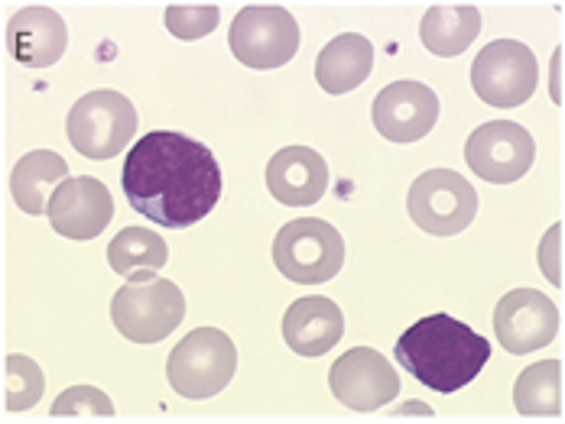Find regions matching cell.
<instances>
[{"mask_svg": "<svg viewBox=\"0 0 565 424\" xmlns=\"http://www.w3.org/2000/svg\"><path fill=\"white\" fill-rule=\"evenodd\" d=\"M267 188L286 208H309L329 188V165L309 146H286L267 162Z\"/></svg>", "mask_w": 565, "mask_h": 424, "instance_id": "cell-16", "label": "cell"}, {"mask_svg": "<svg viewBox=\"0 0 565 424\" xmlns=\"http://www.w3.org/2000/svg\"><path fill=\"white\" fill-rule=\"evenodd\" d=\"M50 224L65 240H95L111 224L114 198L105 182L92 175L62 178L50 195Z\"/></svg>", "mask_w": 565, "mask_h": 424, "instance_id": "cell-13", "label": "cell"}, {"mask_svg": "<svg viewBox=\"0 0 565 424\" xmlns=\"http://www.w3.org/2000/svg\"><path fill=\"white\" fill-rule=\"evenodd\" d=\"M563 50H565V46H563ZM563 85H565V78H563Z\"/></svg>", "mask_w": 565, "mask_h": 424, "instance_id": "cell-29", "label": "cell"}, {"mask_svg": "<svg viewBox=\"0 0 565 424\" xmlns=\"http://www.w3.org/2000/svg\"><path fill=\"white\" fill-rule=\"evenodd\" d=\"M413 412H419V415H433V409H429V405H423V402H406V405H399V409H396V415H413Z\"/></svg>", "mask_w": 565, "mask_h": 424, "instance_id": "cell-28", "label": "cell"}, {"mask_svg": "<svg viewBox=\"0 0 565 424\" xmlns=\"http://www.w3.org/2000/svg\"><path fill=\"white\" fill-rule=\"evenodd\" d=\"M374 68V46L361 33L335 36L316 58V81L329 95H348L367 81Z\"/></svg>", "mask_w": 565, "mask_h": 424, "instance_id": "cell-18", "label": "cell"}, {"mask_svg": "<svg viewBox=\"0 0 565 424\" xmlns=\"http://www.w3.org/2000/svg\"><path fill=\"white\" fill-rule=\"evenodd\" d=\"M237 372L234 340L218 327H199L172 347L167 360V379L182 399L202 402L225 392Z\"/></svg>", "mask_w": 565, "mask_h": 424, "instance_id": "cell-3", "label": "cell"}, {"mask_svg": "<svg viewBox=\"0 0 565 424\" xmlns=\"http://www.w3.org/2000/svg\"><path fill=\"white\" fill-rule=\"evenodd\" d=\"M513 405L526 418H556L563 412V363L543 360L516 376Z\"/></svg>", "mask_w": 565, "mask_h": 424, "instance_id": "cell-22", "label": "cell"}, {"mask_svg": "<svg viewBox=\"0 0 565 424\" xmlns=\"http://www.w3.org/2000/svg\"><path fill=\"white\" fill-rule=\"evenodd\" d=\"M533 160H536V143L513 120L481 123L465 143L468 168L491 185H510V182L523 178Z\"/></svg>", "mask_w": 565, "mask_h": 424, "instance_id": "cell-10", "label": "cell"}, {"mask_svg": "<svg viewBox=\"0 0 565 424\" xmlns=\"http://www.w3.org/2000/svg\"><path fill=\"white\" fill-rule=\"evenodd\" d=\"M222 20V10L215 3L202 7H170L167 10V30L175 40H205Z\"/></svg>", "mask_w": 565, "mask_h": 424, "instance_id": "cell-24", "label": "cell"}, {"mask_svg": "<svg viewBox=\"0 0 565 424\" xmlns=\"http://www.w3.org/2000/svg\"><path fill=\"white\" fill-rule=\"evenodd\" d=\"M536 265L553 285H563V224H553L546 230V237L540 240Z\"/></svg>", "mask_w": 565, "mask_h": 424, "instance_id": "cell-26", "label": "cell"}, {"mask_svg": "<svg viewBox=\"0 0 565 424\" xmlns=\"http://www.w3.org/2000/svg\"><path fill=\"white\" fill-rule=\"evenodd\" d=\"M550 98L563 105V46L553 53V65H550Z\"/></svg>", "mask_w": 565, "mask_h": 424, "instance_id": "cell-27", "label": "cell"}, {"mask_svg": "<svg viewBox=\"0 0 565 424\" xmlns=\"http://www.w3.org/2000/svg\"><path fill=\"white\" fill-rule=\"evenodd\" d=\"M536 81H540L536 55L530 53V46H523L516 40L488 43L471 65L475 95L484 105L501 107V110L526 105L536 91Z\"/></svg>", "mask_w": 565, "mask_h": 424, "instance_id": "cell-8", "label": "cell"}, {"mask_svg": "<svg viewBox=\"0 0 565 424\" xmlns=\"http://www.w3.org/2000/svg\"><path fill=\"white\" fill-rule=\"evenodd\" d=\"M65 133L75 153H82L85 160H114L137 133V107L120 91H88L68 110Z\"/></svg>", "mask_w": 565, "mask_h": 424, "instance_id": "cell-4", "label": "cell"}, {"mask_svg": "<svg viewBox=\"0 0 565 424\" xmlns=\"http://www.w3.org/2000/svg\"><path fill=\"white\" fill-rule=\"evenodd\" d=\"M185 318V295L170 279L127 282L114 292L111 320L134 344H160Z\"/></svg>", "mask_w": 565, "mask_h": 424, "instance_id": "cell-6", "label": "cell"}, {"mask_svg": "<svg viewBox=\"0 0 565 424\" xmlns=\"http://www.w3.org/2000/svg\"><path fill=\"white\" fill-rule=\"evenodd\" d=\"M406 211L429 237H455L478 214V192L452 168L423 172L406 192Z\"/></svg>", "mask_w": 565, "mask_h": 424, "instance_id": "cell-7", "label": "cell"}, {"mask_svg": "<svg viewBox=\"0 0 565 424\" xmlns=\"http://www.w3.org/2000/svg\"><path fill=\"white\" fill-rule=\"evenodd\" d=\"M62 178H68V162L53 150H33L13 165L10 195H13L20 211L30 214V217H40V214H46L50 192H56Z\"/></svg>", "mask_w": 565, "mask_h": 424, "instance_id": "cell-19", "label": "cell"}, {"mask_svg": "<svg viewBox=\"0 0 565 424\" xmlns=\"http://www.w3.org/2000/svg\"><path fill=\"white\" fill-rule=\"evenodd\" d=\"M53 415H85V418H111L114 402L95 385H72L53 402Z\"/></svg>", "mask_w": 565, "mask_h": 424, "instance_id": "cell-25", "label": "cell"}, {"mask_svg": "<svg viewBox=\"0 0 565 424\" xmlns=\"http://www.w3.org/2000/svg\"><path fill=\"white\" fill-rule=\"evenodd\" d=\"M46 379L43 370L23 357V354H10L7 357V409L10 412H26L43 399Z\"/></svg>", "mask_w": 565, "mask_h": 424, "instance_id": "cell-23", "label": "cell"}, {"mask_svg": "<svg viewBox=\"0 0 565 424\" xmlns=\"http://www.w3.org/2000/svg\"><path fill=\"white\" fill-rule=\"evenodd\" d=\"M481 33V13L471 3L458 7H433L426 10L419 23V40L423 46L439 58H455L461 55Z\"/></svg>", "mask_w": 565, "mask_h": 424, "instance_id": "cell-20", "label": "cell"}, {"mask_svg": "<svg viewBox=\"0 0 565 424\" xmlns=\"http://www.w3.org/2000/svg\"><path fill=\"white\" fill-rule=\"evenodd\" d=\"M374 127L391 143H416L433 133L439 120V98L423 81H391L371 107Z\"/></svg>", "mask_w": 565, "mask_h": 424, "instance_id": "cell-14", "label": "cell"}, {"mask_svg": "<svg viewBox=\"0 0 565 424\" xmlns=\"http://www.w3.org/2000/svg\"><path fill=\"white\" fill-rule=\"evenodd\" d=\"M170 260V247L150 227H124L108 247V263L127 282L153 279Z\"/></svg>", "mask_w": 565, "mask_h": 424, "instance_id": "cell-21", "label": "cell"}, {"mask_svg": "<svg viewBox=\"0 0 565 424\" xmlns=\"http://www.w3.org/2000/svg\"><path fill=\"white\" fill-rule=\"evenodd\" d=\"M65 46H68V30L53 7H23L7 23V53L26 68L56 65Z\"/></svg>", "mask_w": 565, "mask_h": 424, "instance_id": "cell-15", "label": "cell"}, {"mask_svg": "<svg viewBox=\"0 0 565 424\" xmlns=\"http://www.w3.org/2000/svg\"><path fill=\"white\" fill-rule=\"evenodd\" d=\"M120 188L134 211L167 230H182L215 211L222 165L205 143L175 130H153L130 146Z\"/></svg>", "mask_w": 565, "mask_h": 424, "instance_id": "cell-1", "label": "cell"}, {"mask_svg": "<svg viewBox=\"0 0 565 424\" xmlns=\"http://www.w3.org/2000/svg\"><path fill=\"white\" fill-rule=\"evenodd\" d=\"M344 334V315L326 295L296 298L282 315V340L299 357H322L329 354Z\"/></svg>", "mask_w": 565, "mask_h": 424, "instance_id": "cell-17", "label": "cell"}, {"mask_svg": "<svg viewBox=\"0 0 565 424\" xmlns=\"http://www.w3.org/2000/svg\"><path fill=\"white\" fill-rule=\"evenodd\" d=\"M396 363L426 389L452 395L491 360V340L452 315H426L403 330L394 347Z\"/></svg>", "mask_w": 565, "mask_h": 424, "instance_id": "cell-2", "label": "cell"}, {"mask_svg": "<svg viewBox=\"0 0 565 424\" xmlns=\"http://www.w3.org/2000/svg\"><path fill=\"white\" fill-rule=\"evenodd\" d=\"M329 389L351 412H377L396 399L399 376L384 354L371 347H354L341 354L329 370Z\"/></svg>", "mask_w": 565, "mask_h": 424, "instance_id": "cell-11", "label": "cell"}, {"mask_svg": "<svg viewBox=\"0 0 565 424\" xmlns=\"http://www.w3.org/2000/svg\"><path fill=\"white\" fill-rule=\"evenodd\" d=\"M494 334L508 354H533L556 340L559 308L536 289H513L494 308Z\"/></svg>", "mask_w": 565, "mask_h": 424, "instance_id": "cell-12", "label": "cell"}, {"mask_svg": "<svg viewBox=\"0 0 565 424\" xmlns=\"http://www.w3.org/2000/svg\"><path fill=\"white\" fill-rule=\"evenodd\" d=\"M274 265L296 285H322L344 265V240L329 220H289L274 240Z\"/></svg>", "mask_w": 565, "mask_h": 424, "instance_id": "cell-5", "label": "cell"}, {"mask_svg": "<svg viewBox=\"0 0 565 424\" xmlns=\"http://www.w3.org/2000/svg\"><path fill=\"white\" fill-rule=\"evenodd\" d=\"M227 46L247 68H280L299 50V26L286 7H244L231 20Z\"/></svg>", "mask_w": 565, "mask_h": 424, "instance_id": "cell-9", "label": "cell"}]
</instances>
